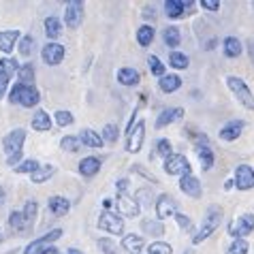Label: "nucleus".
<instances>
[{
  "label": "nucleus",
  "mask_w": 254,
  "mask_h": 254,
  "mask_svg": "<svg viewBox=\"0 0 254 254\" xmlns=\"http://www.w3.org/2000/svg\"><path fill=\"white\" fill-rule=\"evenodd\" d=\"M220 222H222V209L218 207V205L207 207L205 218H203V222H201V229L192 235V244L199 246V244L205 242L207 237H211V235L216 233V229L220 227Z\"/></svg>",
  "instance_id": "1"
},
{
  "label": "nucleus",
  "mask_w": 254,
  "mask_h": 254,
  "mask_svg": "<svg viewBox=\"0 0 254 254\" xmlns=\"http://www.w3.org/2000/svg\"><path fill=\"white\" fill-rule=\"evenodd\" d=\"M9 101L13 105H22L26 109H32L37 107L39 101H41V92L37 90V86H24V83H15L11 90H9Z\"/></svg>",
  "instance_id": "2"
},
{
  "label": "nucleus",
  "mask_w": 254,
  "mask_h": 254,
  "mask_svg": "<svg viewBox=\"0 0 254 254\" xmlns=\"http://www.w3.org/2000/svg\"><path fill=\"white\" fill-rule=\"evenodd\" d=\"M227 86H229V90L233 92V96H235L246 109L254 111V94H252V90L248 88V83H246L242 77L229 75V77H227Z\"/></svg>",
  "instance_id": "3"
},
{
  "label": "nucleus",
  "mask_w": 254,
  "mask_h": 254,
  "mask_svg": "<svg viewBox=\"0 0 254 254\" xmlns=\"http://www.w3.org/2000/svg\"><path fill=\"white\" fill-rule=\"evenodd\" d=\"M26 135H28L26 128H15V130H11L9 135L2 139V150H4V154H6V158L22 154L24 143H26Z\"/></svg>",
  "instance_id": "4"
},
{
  "label": "nucleus",
  "mask_w": 254,
  "mask_h": 254,
  "mask_svg": "<svg viewBox=\"0 0 254 254\" xmlns=\"http://www.w3.org/2000/svg\"><path fill=\"white\" fill-rule=\"evenodd\" d=\"M60 237H62V229H52L47 235L32 239V242L24 248V254H43L45 250L52 248L54 242H58Z\"/></svg>",
  "instance_id": "5"
},
{
  "label": "nucleus",
  "mask_w": 254,
  "mask_h": 254,
  "mask_svg": "<svg viewBox=\"0 0 254 254\" xmlns=\"http://www.w3.org/2000/svg\"><path fill=\"white\" fill-rule=\"evenodd\" d=\"M98 229L105 231V233H111V235H122L124 233V218L120 216L118 211H101Z\"/></svg>",
  "instance_id": "6"
},
{
  "label": "nucleus",
  "mask_w": 254,
  "mask_h": 254,
  "mask_svg": "<svg viewBox=\"0 0 254 254\" xmlns=\"http://www.w3.org/2000/svg\"><path fill=\"white\" fill-rule=\"evenodd\" d=\"M83 11H86V4L81 0H68L64 6V24L70 30H77L83 22Z\"/></svg>",
  "instance_id": "7"
},
{
  "label": "nucleus",
  "mask_w": 254,
  "mask_h": 254,
  "mask_svg": "<svg viewBox=\"0 0 254 254\" xmlns=\"http://www.w3.org/2000/svg\"><path fill=\"white\" fill-rule=\"evenodd\" d=\"M252 231H254V214H242L237 220L229 224V235H233V239H244Z\"/></svg>",
  "instance_id": "8"
},
{
  "label": "nucleus",
  "mask_w": 254,
  "mask_h": 254,
  "mask_svg": "<svg viewBox=\"0 0 254 254\" xmlns=\"http://www.w3.org/2000/svg\"><path fill=\"white\" fill-rule=\"evenodd\" d=\"M167 175H180V178H184V175H190V162L184 154H173L171 158L165 160V165H162Z\"/></svg>",
  "instance_id": "9"
},
{
  "label": "nucleus",
  "mask_w": 254,
  "mask_h": 254,
  "mask_svg": "<svg viewBox=\"0 0 254 254\" xmlns=\"http://www.w3.org/2000/svg\"><path fill=\"white\" fill-rule=\"evenodd\" d=\"M143 141H145V122H143V120H137L135 128L126 135V152H128V154L141 152Z\"/></svg>",
  "instance_id": "10"
},
{
  "label": "nucleus",
  "mask_w": 254,
  "mask_h": 254,
  "mask_svg": "<svg viewBox=\"0 0 254 254\" xmlns=\"http://www.w3.org/2000/svg\"><path fill=\"white\" fill-rule=\"evenodd\" d=\"M233 182H235L237 190H252L254 188V169L250 165H237L235 173H233Z\"/></svg>",
  "instance_id": "11"
},
{
  "label": "nucleus",
  "mask_w": 254,
  "mask_h": 254,
  "mask_svg": "<svg viewBox=\"0 0 254 254\" xmlns=\"http://www.w3.org/2000/svg\"><path fill=\"white\" fill-rule=\"evenodd\" d=\"M156 218L158 220H165V218H173L178 214V201L173 199L171 194H158L156 196Z\"/></svg>",
  "instance_id": "12"
},
{
  "label": "nucleus",
  "mask_w": 254,
  "mask_h": 254,
  "mask_svg": "<svg viewBox=\"0 0 254 254\" xmlns=\"http://www.w3.org/2000/svg\"><path fill=\"white\" fill-rule=\"evenodd\" d=\"M64 56H66V47L64 45L49 43V41H47V45L43 47V52H41V58H43V62H45V64H49V66L60 64V62L64 60Z\"/></svg>",
  "instance_id": "13"
},
{
  "label": "nucleus",
  "mask_w": 254,
  "mask_h": 254,
  "mask_svg": "<svg viewBox=\"0 0 254 254\" xmlns=\"http://www.w3.org/2000/svg\"><path fill=\"white\" fill-rule=\"evenodd\" d=\"M194 2L192 0H188V2H184V0H167L165 2V13L169 19H182L186 17L190 11H192Z\"/></svg>",
  "instance_id": "14"
},
{
  "label": "nucleus",
  "mask_w": 254,
  "mask_h": 254,
  "mask_svg": "<svg viewBox=\"0 0 254 254\" xmlns=\"http://www.w3.org/2000/svg\"><path fill=\"white\" fill-rule=\"evenodd\" d=\"M116 211L122 218H137L139 211H141V205L137 203V199H130L128 194H122L116 199Z\"/></svg>",
  "instance_id": "15"
},
{
  "label": "nucleus",
  "mask_w": 254,
  "mask_h": 254,
  "mask_svg": "<svg viewBox=\"0 0 254 254\" xmlns=\"http://www.w3.org/2000/svg\"><path fill=\"white\" fill-rule=\"evenodd\" d=\"M244 128H246V122H244V120H229V122L220 128L218 137H220L222 141H229V143H231V141H235V139L242 137Z\"/></svg>",
  "instance_id": "16"
},
{
  "label": "nucleus",
  "mask_w": 254,
  "mask_h": 254,
  "mask_svg": "<svg viewBox=\"0 0 254 254\" xmlns=\"http://www.w3.org/2000/svg\"><path fill=\"white\" fill-rule=\"evenodd\" d=\"M180 190H182V192H184L186 196H190V199H201V194H203L201 182L196 180L192 173L184 175V178H180Z\"/></svg>",
  "instance_id": "17"
},
{
  "label": "nucleus",
  "mask_w": 254,
  "mask_h": 254,
  "mask_svg": "<svg viewBox=\"0 0 254 254\" xmlns=\"http://www.w3.org/2000/svg\"><path fill=\"white\" fill-rule=\"evenodd\" d=\"M182 118H184V109L182 107H167L156 116V128H167L169 124L178 122Z\"/></svg>",
  "instance_id": "18"
},
{
  "label": "nucleus",
  "mask_w": 254,
  "mask_h": 254,
  "mask_svg": "<svg viewBox=\"0 0 254 254\" xmlns=\"http://www.w3.org/2000/svg\"><path fill=\"white\" fill-rule=\"evenodd\" d=\"M47 209L52 211V214H54L56 218H62V216H66V214H68V209H70V201L66 199V196L54 194V196H49V201H47Z\"/></svg>",
  "instance_id": "19"
},
{
  "label": "nucleus",
  "mask_w": 254,
  "mask_h": 254,
  "mask_svg": "<svg viewBox=\"0 0 254 254\" xmlns=\"http://www.w3.org/2000/svg\"><path fill=\"white\" fill-rule=\"evenodd\" d=\"M19 30H0V52L9 56L19 43Z\"/></svg>",
  "instance_id": "20"
},
{
  "label": "nucleus",
  "mask_w": 254,
  "mask_h": 254,
  "mask_svg": "<svg viewBox=\"0 0 254 254\" xmlns=\"http://www.w3.org/2000/svg\"><path fill=\"white\" fill-rule=\"evenodd\" d=\"M32 130H37V132H47V130H52V116L47 114L45 109H37L34 111V116H32Z\"/></svg>",
  "instance_id": "21"
},
{
  "label": "nucleus",
  "mask_w": 254,
  "mask_h": 254,
  "mask_svg": "<svg viewBox=\"0 0 254 254\" xmlns=\"http://www.w3.org/2000/svg\"><path fill=\"white\" fill-rule=\"evenodd\" d=\"M101 167H103V160L96 156H86L83 160H79V173L83 178H94L101 171Z\"/></svg>",
  "instance_id": "22"
},
{
  "label": "nucleus",
  "mask_w": 254,
  "mask_h": 254,
  "mask_svg": "<svg viewBox=\"0 0 254 254\" xmlns=\"http://www.w3.org/2000/svg\"><path fill=\"white\" fill-rule=\"evenodd\" d=\"M139 81H141V75H139V70H137V68L124 66V68H120V70H118V83H122V86L132 88V86H137Z\"/></svg>",
  "instance_id": "23"
},
{
  "label": "nucleus",
  "mask_w": 254,
  "mask_h": 254,
  "mask_svg": "<svg viewBox=\"0 0 254 254\" xmlns=\"http://www.w3.org/2000/svg\"><path fill=\"white\" fill-rule=\"evenodd\" d=\"M43 28H45V34H47L49 43H56V39H60V34H62V22H60L58 17H54V15L45 17Z\"/></svg>",
  "instance_id": "24"
},
{
  "label": "nucleus",
  "mask_w": 254,
  "mask_h": 254,
  "mask_svg": "<svg viewBox=\"0 0 254 254\" xmlns=\"http://www.w3.org/2000/svg\"><path fill=\"white\" fill-rule=\"evenodd\" d=\"M19 62L15 58H0V79L4 81H11L13 75L19 73Z\"/></svg>",
  "instance_id": "25"
},
{
  "label": "nucleus",
  "mask_w": 254,
  "mask_h": 254,
  "mask_svg": "<svg viewBox=\"0 0 254 254\" xmlns=\"http://www.w3.org/2000/svg\"><path fill=\"white\" fill-rule=\"evenodd\" d=\"M158 88H160V92H165V94L178 92V90L182 88V77L180 75H173V73L160 77V79H158Z\"/></svg>",
  "instance_id": "26"
},
{
  "label": "nucleus",
  "mask_w": 254,
  "mask_h": 254,
  "mask_svg": "<svg viewBox=\"0 0 254 254\" xmlns=\"http://www.w3.org/2000/svg\"><path fill=\"white\" fill-rule=\"evenodd\" d=\"M9 229L15 231V233H22V231H30L32 227L28 224V220H26V216H24L22 209H13L11 214H9Z\"/></svg>",
  "instance_id": "27"
},
{
  "label": "nucleus",
  "mask_w": 254,
  "mask_h": 254,
  "mask_svg": "<svg viewBox=\"0 0 254 254\" xmlns=\"http://www.w3.org/2000/svg\"><path fill=\"white\" fill-rule=\"evenodd\" d=\"M79 139H81L83 145H86V147H92V150H98V147L105 145L101 132H96V130H92V128H83V130L79 132Z\"/></svg>",
  "instance_id": "28"
},
{
  "label": "nucleus",
  "mask_w": 254,
  "mask_h": 254,
  "mask_svg": "<svg viewBox=\"0 0 254 254\" xmlns=\"http://www.w3.org/2000/svg\"><path fill=\"white\" fill-rule=\"evenodd\" d=\"M141 231L145 233V235H154V237H160L165 235V224L158 218H143L141 220Z\"/></svg>",
  "instance_id": "29"
},
{
  "label": "nucleus",
  "mask_w": 254,
  "mask_h": 254,
  "mask_svg": "<svg viewBox=\"0 0 254 254\" xmlns=\"http://www.w3.org/2000/svg\"><path fill=\"white\" fill-rule=\"evenodd\" d=\"M222 52L227 58H239L244 54V45L237 37H227L222 41Z\"/></svg>",
  "instance_id": "30"
},
{
  "label": "nucleus",
  "mask_w": 254,
  "mask_h": 254,
  "mask_svg": "<svg viewBox=\"0 0 254 254\" xmlns=\"http://www.w3.org/2000/svg\"><path fill=\"white\" fill-rule=\"evenodd\" d=\"M143 246H145L143 237L135 235V233L122 237V248H124V252H128V254H139L141 250H143Z\"/></svg>",
  "instance_id": "31"
},
{
  "label": "nucleus",
  "mask_w": 254,
  "mask_h": 254,
  "mask_svg": "<svg viewBox=\"0 0 254 254\" xmlns=\"http://www.w3.org/2000/svg\"><path fill=\"white\" fill-rule=\"evenodd\" d=\"M162 41H165L167 47H171L175 52V47H180L182 43V32L178 26H167L165 30H162Z\"/></svg>",
  "instance_id": "32"
},
{
  "label": "nucleus",
  "mask_w": 254,
  "mask_h": 254,
  "mask_svg": "<svg viewBox=\"0 0 254 254\" xmlns=\"http://www.w3.org/2000/svg\"><path fill=\"white\" fill-rule=\"evenodd\" d=\"M196 156H199V162H201V169L203 171H209L214 167V150L209 145H199L196 147Z\"/></svg>",
  "instance_id": "33"
},
{
  "label": "nucleus",
  "mask_w": 254,
  "mask_h": 254,
  "mask_svg": "<svg viewBox=\"0 0 254 254\" xmlns=\"http://www.w3.org/2000/svg\"><path fill=\"white\" fill-rule=\"evenodd\" d=\"M54 175H56V167L54 165H41L37 171L30 175V180H32V184H45V182L52 180Z\"/></svg>",
  "instance_id": "34"
},
{
  "label": "nucleus",
  "mask_w": 254,
  "mask_h": 254,
  "mask_svg": "<svg viewBox=\"0 0 254 254\" xmlns=\"http://www.w3.org/2000/svg\"><path fill=\"white\" fill-rule=\"evenodd\" d=\"M154 37H156V30H154V26L152 24H143L137 30V43L141 47H150L152 45V41Z\"/></svg>",
  "instance_id": "35"
},
{
  "label": "nucleus",
  "mask_w": 254,
  "mask_h": 254,
  "mask_svg": "<svg viewBox=\"0 0 254 254\" xmlns=\"http://www.w3.org/2000/svg\"><path fill=\"white\" fill-rule=\"evenodd\" d=\"M34 64L32 62H24L22 66H19V73H17V81L24 83V86H34Z\"/></svg>",
  "instance_id": "36"
},
{
  "label": "nucleus",
  "mask_w": 254,
  "mask_h": 254,
  "mask_svg": "<svg viewBox=\"0 0 254 254\" xmlns=\"http://www.w3.org/2000/svg\"><path fill=\"white\" fill-rule=\"evenodd\" d=\"M169 66L171 68H178V70H184V68H188L190 66V58L186 54H182V52H171L169 54Z\"/></svg>",
  "instance_id": "37"
},
{
  "label": "nucleus",
  "mask_w": 254,
  "mask_h": 254,
  "mask_svg": "<svg viewBox=\"0 0 254 254\" xmlns=\"http://www.w3.org/2000/svg\"><path fill=\"white\" fill-rule=\"evenodd\" d=\"M154 156H162V158H171L173 156V145H171V141L169 139H158L156 141V152L154 154H150V158H154Z\"/></svg>",
  "instance_id": "38"
},
{
  "label": "nucleus",
  "mask_w": 254,
  "mask_h": 254,
  "mask_svg": "<svg viewBox=\"0 0 254 254\" xmlns=\"http://www.w3.org/2000/svg\"><path fill=\"white\" fill-rule=\"evenodd\" d=\"M34 37H30V34H26V37L19 39V43H17V52L22 58H30L32 52H34Z\"/></svg>",
  "instance_id": "39"
},
{
  "label": "nucleus",
  "mask_w": 254,
  "mask_h": 254,
  "mask_svg": "<svg viewBox=\"0 0 254 254\" xmlns=\"http://www.w3.org/2000/svg\"><path fill=\"white\" fill-rule=\"evenodd\" d=\"M60 147L62 150H66V152H79L81 147H83V143H81V139H79V135L77 137H73V135H66V137H62L60 139Z\"/></svg>",
  "instance_id": "40"
},
{
  "label": "nucleus",
  "mask_w": 254,
  "mask_h": 254,
  "mask_svg": "<svg viewBox=\"0 0 254 254\" xmlns=\"http://www.w3.org/2000/svg\"><path fill=\"white\" fill-rule=\"evenodd\" d=\"M147 66H150V73L154 77H158V79L167 75V66L160 62L158 56H147Z\"/></svg>",
  "instance_id": "41"
},
{
  "label": "nucleus",
  "mask_w": 254,
  "mask_h": 254,
  "mask_svg": "<svg viewBox=\"0 0 254 254\" xmlns=\"http://www.w3.org/2000/svg\"><path fill=\"white\" fill-rule=\"evenodd\" d=\"M39 167H41V162H39L37 158H28V160H22V162H19V165L13 169V171H15V173H28V175H32Z\"/></svg>",
  "instance_id": "42"
},
{
  "label": "nucleus",
  "mask_w": 254,
  "mask_h": 254,
  "mask_svg": "<svg viewBox=\"0 0 254 254\" xmlns=\"http://www.w3.org/2000/svg\"><path fill=\"white\" fill-rule=\"evenodd\" d=\"M24 216H26V220L30 227H34V220H37V216H39V203L37 201H26V205H24Z\"/></svg>",
  "instance_id": "43"
},
{
  "label": "nucleus",
  "mask_w": 254,
  "mask_h": 254,
  "mask_svg": "<svg viewBox=\"0 0 254 254\" xmlns=\"http://www.w3.org/2000/svg\"><path fill=\"white\" fill-rule=\"evenodd\" d=\"M101 137L105 143H116L118 137H120V128H118V124H105V128L101 132Z\"/></svg>",
  "instance_id": "44"
},
{
  "label": "nucleus",
  "mask_w": 254,
  "mask_h": 254,
  "mask_svg": "<svg viewBox=\"0 0 254 254\" xmlns=\"http://www.w3.org/2000/svg\"><path fill=\"white\" fill-rule=\"evenodd\" d=\"M135 199H137L139 205H147V207H150V205H152V201H154L152 188H139L137 192H135ZM154 205H156V201H154Z\"/></svg>",
  "instance_id": "45"
},
{
  "label": "nucleus",
  "mask_w": 254,
  "mask_h": 254,
  "mask_svg": "<svg viewBox=\"0 0 254 254\" xmlns=\"http://www.w3.org/2000/svg\"><path fill=\"white\" fill-rule=\"evenodd\" d=\"M250 252V244L246 239H233V244L227 248V254H248Z\"/></svg>",
  "instance_id": "46"
},
{
  "label": "nucleus",
  "mask_w": 254,
  "mask_h": 254,
  "mask_svg": "<svg viewBox=\"0 0 254 254\" xmlns=\"http://www.w3.org/2000/svg\"><path fill=\"white\" fill-rule=\"evenodd\" d=\"M54 120H56V124H58V126H62V128H66V126H70V124L75 122L73 114H70V111H64V109H58V111H56Z\"/></svg>",
  "instance_id": "47"
},
{
  "label": "nucleus",
  "mask_w": 254,
  "mask_h": 254,
  "mask_svg": "<svg viewBox=\"0 0 254 254\" xmlns=\"http://www.w3.org/2000/svg\"><path fill=\"white\" fill-rule=\"evenodd\" d=\"M147 254H173V248L167 242H152L147 246Z\"/></svg>",
  "instance_id": "48"
},
{
  "label": "nucleus",
  "mask_w": 254,
  "mask_h": 254,
  "mask_svg": "<svg viewBox=\"0 0 254 254\" xmlns=\"http://www.w3.org/2000/svg\"><path fill=\"white\" fill-rule=\"evenodd\" d=\"M98 248H101L103 254H120L118 252V244L114 242V239H109V237H101V239H98Z\"/></svg>",
  "instance_id": "49"
},
{
  "label": "nucleus",
  "mask_w": 254,
  "mask_h": 254,
  "mask_svg": "<svg viewBox=\"0 0 254 254\" xmlns=\"http://www.w3.org/2000/svg\"><path fill=\"white\" fill-rule=\"evenodd\" d=\"M175 218V222H178V227L182 231H186V233H192V220L186 216V214H182V211H178V214L173 216Z\"/></svg>",
  "instance_id": "50"
},
{
  "label": "nucleus",
  "mask_w": 254,
  "mask_h": 254,
  "mask_svg": "<svg viewBox=\"0 0 254 254\" xmlns=\"http://www.w3.org/2000/svg\"><path fill=\"white\" fill-rule=\"evenodd\" d=\"M130 169H132V173H139V175H143V178H145V180H150L152 184H158L156 175H154V173H150V171H145V169H143V165H132Z\"/></svg>",
  "instance_id": "51"
},
{
  "label": "nucleus",
  "mask_w": 254,
  "mask_h": 254,
  "mask_svg": "<svg viewBox=\"0 0 254 254\" xmlns=\"http://www.w3.org/2000/svg\"><path fill=\"white\" fill-rule=\"evenodd\" d=\"M128 188H130V180L128 178H122V180L116 182V192H118V196L126 194V192H128Z\"/></svg>",
  "instance_id": "52"
},
{
  "label": "nucleus",
  "mask_w": 254,
  "mask_h": 254,
  "mask_svg": "<svg viewBox=\"0 0 254 254\" xmlns=\"http://www.w3.org/2000/svg\"><path fill=\"white\" fill-rule=\"evenodd\" d=\"M201 6L205 11H209V13L220 11V2H218V0H201Z\"/></svg>",
  "instance_id": "53"
},
{
  "label": "nucleus",
  "mask_w": 254,
  "mask_h": 254,
  "mask_svg": "<svg viewBox=\"0 0 254 254\" xmlns=\"http://www.w3.org/2000/svg\"><path fill=\"white\" fill-rule=\"evenodd\" d=\"M141 15H143V19H147V22H154V19H156V9H154V6H143Z\"/></svg>",
  "instance_id": "54"
},
{
  "label": "nucleus",
  "mask_w": 254,
  "mask_h": 254,
  "mask_svg": "<svg viewBox=\"0 0 254 254\" xmlns=\"http://www.w3.org/2000/svg\"><path fill=\"white\" fill-rule=\"evenodd\" d=\"M6 88H9V81H4V79H0V98H2L6 94Z\"/></svg>",
  "instance_id": "55"
},
{
  "label": "nucleus",
  "mask_w": 254,
  "mask_h": 254,
  "mask_svg": "<svg viewBox=\"0 0 254 254\" xmlns=\"http://www.w3.org/2000/svg\"><path fill=\"white\" fill-rule=\"evenodd\" d=\"M4 203H6V190H4L2 186H0V207H2Z\"/></svg>",
  "instance_id": "56"
},
{
  "label": "nucleus",
  "mask_w": 254,
  "mask_h": 254,
  "mask_svg": "<svg viewBox=\"0 0 254 254\" xmlns=\"http://www.w3.org/2000/svg\"><path fill=\"white\" fill-rule=\"evenodd\" d=\"M216 43H218V41H216V39H211V41H207V45H205V49H207V52H211V49H214V47H216Z\"/></svg>",
  "instance_id": "57"
},
{
  "label": "nucleus",
  "mask_w": 254,
  "mask_h": 254,
  "mask_svg": "<svg viewBox=\"0 0 254 254\" xmlns=\"http://www.w3.org/2000/svg\"><path fill=\"white\" fill-rule=\"evenodd\" d=\"M231 188H235V182H233V180H229L227 184H224V190H231Z\"/></svg>",
  "instance_id": "58"
},
{
  "label": "nucleus",
  "mask_w": 254,
  "mask_h": 254,
  "mask_svg": "<svg viewBox=\"0 0 254 254\" xmlns=\"http://www.w3.org/2000/svg\"><path fill=\"white\" fill-rule=\"evenodd\" d=\"M248 47H250V56H252V60H254V41H250Z\"/></svg>",
  "instance_id": "59"
},
{
  "label": "nucleus",
  "mask_w": 254,
  "mask_h": 254,
  "mask_svg": "<svg viewBox=\"0 0 254 254\" xmlns=\"http://www.w3.org/2000/svg\"><path fill=\"white\" fill-rule=\"evenodd\" d=\"M66 254H83V252H79L77 248H68V250H66Z\"/></svg>",
  "instance_id": "60"
},
{
  "label": "nucleus",
  "mask_w": 254,
  "mask_h": 254,
  "mask_svg": "<svg viewBox=\"0 0 254 254\" xmlns=\"http://www.w3.org/2000/svg\"><path fill=\"white\" fill-rule=\"evenodd\" d=\"M186 254H192V250H186Z\"/></svg>",
  "instance_id": "61"
},
{
  "label": "nucleus",
  "mask_w": 254,
  "mask_h": 254,
  "mask_svg": "<svg viewBox=\"0 0 254 254\" xmlns=\"http://www.w3.org/2000/svg\"><path fill=\"white\" fill-rule=\"evenodd\" d=\"M252 11H254V2H252Z\"/></svg>",
  "instance_id": "62"
},
{
  "label": "nucleus",
  "mask_w": 254,
  "mask_h": 254,
  "mask_svg": "<svg viewBox=\"0 0 254 254\" xmlns=\"http://www.w3.org/2000/svg\"><path fill=\"white\" fill-rule=\"evenodd\" d=\"M60 254H62V252H60Z\"/></svg>",
  "instance_id": "63"
}]
</instances>
